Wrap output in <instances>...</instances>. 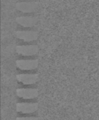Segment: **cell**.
Masks as SVG:
<instances>
[{"label":"cell","mask_w":99,"mask_h":120,"mask_svg":"<svg viewBox=\"0 0 99 120\" xmlns=\"http://www.w3.org/2000/svg\"><path fill=\"white\" fill-rule=\"evenodd\" d=\"M16 9L23 13H33L35 12L40 8L38 2H17L15 5Z\"/></svg>","instance_id":"1"},{"label":"cell","mask_w":99,"mask_h":120,"mask_svg":"<svg viewBox=\"0 0 99 120\" xmlns=\"http://www.w3.org/2000/svg\"><path fill=\"white\" fill-rule=\"evenodd\" d=\"M16 67L21 70H33L38 67V59H19L16 62Z\"/></svg>","instance_id":"2"},{"label":"cell","mask_w":99,"mask_h":120,"mask_svg":"<svg viewBox=\"0 0 99 120\" xmlns=\"http://www.w3.org/2000/svg\"><path fill=\"white\" fill-rule=\"evenodd\" d=\"M15 35L19 39L26 42H32L38 39V33L33 30H19L15 32Z\"/></svg>","instance_id":"3"},{"label":"cell","mask_w":99,"mask_h":120,"mask_svg":"<svg viewBox=\"0 0 99 120\" xmlns=\"http://www.w3.org/2000/svg\"><path fill=\"white\" fill-rule=\"evenodd\" d=\"M38 108V104L37 102L28 103V102H21L16 104V110L19 112L23 114L33 113L37 111Z\"/></svg>","instance_id":"4"},{"label":"cell","mask_w":99,"mask_h":120,"mask_svg":"<svg viewBox=\"0 0 99 120\" xmlns=\"http://www.w3.org/2000/svg\"><path fill=\"white\" fill-rule=\"evenodd\" d=\"M18 54L23 56H33L38 53V47L37 45H19L16 47Z\"/></svg>","instance_id":"5"},{"label":"cell","mask_w":99,"mask_h":120,"mask_svg":"<svg viewBox=\"0 0 99 120\" xmlns=\"http://www.w3.org/2000/svg\"><path fill=\"white\" fill-rule=\"evenodd\" d=\"M16 95L24 99H33L38 97V90L37 88H19L16 90Z\"/></svg>","instance_id":"6"},{"label":"cell","mask_w":99,"mask_h":120,"mask_svg":"<svg viewBox=\"0 0 99 120\" xmlns=\"http://www.w3.org/2000/svg\"><path fill=\"white\" fill-rule=\"evenodd\" d=\"M16 79L25 85H30L35 83L38 80V75L37 74H22L16 76Z\"/></svg>","instance_id":"7"},{"label":"cell","mask_w":99,"mask_h":120,"mask_svg":"<svg viewBox=\"0 0 99 120\" xmlns=\"http://www.w3.org/2000/svg\"><path fill=\"white\" fill-rule=\"evenodd\" d=\"M38 20L35 16H19L16 19L17 23L23 27H33L37 23Z\"/></svg>","instance_id":"8"},{"label":"cell","mask_w":99,"mask_h":120,"mask_svg":"<svg viewBox=\"0 0 99 120\" xmlns=\"http://www.w3.org/2000/svg\"><path fill=\"white\" fill-rule=\"evenodd\" d=\"M16 120H38V117L35 116H25V117H18Z\"/></svg>","instance_id":"9"}]
</instances>
